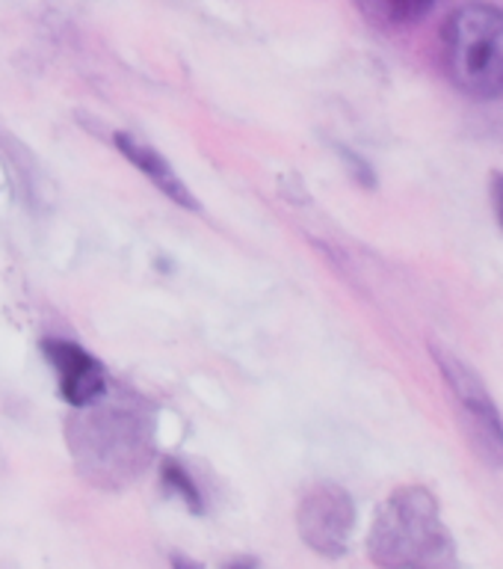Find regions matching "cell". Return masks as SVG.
<instances>
[{"label": "cell", "mask_w": 503, "mask_h": 569, "mask_svg": "<svg viewBox=\"0 0 503 569\" xmlns=\"http://www.w3.org/2000/svg\"><path fill=\"white\" fill-rule=\"evenodd\" d=\"M373 563L391 569H439L456 563V542L442 507L426 487H398L380 505L368 533Z\"/></svg>", "instance_id": "1"}, {"label": "cell", "mask_w": 503, "mask_h": 569, "mask_svg": "<svg viewBox=\"0 0 503 569\" xmlns=\"http://www.w3.org/2000/svg\"><path fill=\"white\" fill-rule=\"evenodd\" d=\"M447 78L471 98L503 96V9L465 3L444 21Z\"/></svg>", "instance_id": "2"}, {"label": "cell", "mask_w": 503, "mask_h": 569, "mask_svg": "<svg viewBox=\"0 0 503 569\" xmlns=\"http://www.w3.org/2000/svg\"><path fill=\"white\" fill-rule=\"evenodd\" d=\"M430 353L456 400L462 433L469 439L471 451L477 453V460L489 469H503V418L483 377L447 347L430 345Z\"/></svg>", "instance_id": "3"}, {"label": "cell", "mask_w": 503, "mask_h": 569, "mask_svg": "<svg viewBox=\"0 0 503 569\" xmlns=\"http://www.w3.org/2000/svg\"><path fill=\"white\" fill-rule=\"evenodd\" d=\"M355 528V505L338 483H314L296 507V531L311 551L338 558L350 546Z\"/></svg>", "instance_id": "4"}, {"label": "cell", "mask_w": 503, "mask_h": 569, "mask_svg": "<svg viewBox=\"0 0 503 569\" xmlns=\"http://www.w3.org/2000/svg\"><path fill=\"white\" fill-rule=\"evenodd\" d=\"M42 353L48 365H53L57 380H60V395L69 407L87 409L95 400L104 398V365L98 362L87 347L66 341V338H48V341H42Z\"/></svg>", "instance_id": "5"}, {"label": "cell", "mask_w": 503, "mask_h": 569, "mask_svg": "<svg viewBox=\"0 0 503 569\" xmlns=\"http://www.w3.org/2000/svg\"><path fill=\"white\" fill-rule=\"evenodd\" d=\"M113 146L122 151V158L128 160L131 167H137V172H142V176L149 178L151 184L158 187L167 199L181 204L184 211H202V204H199V199L193 196V190L184 184V178L178 176L175 169H172V163H169L158 149H151L149 142L137 140L131 133L115 131Z\"/></svg>", "instance_id": "6"}, {"label": "cell", "mask_w": 503, "mask_h": 569, "mask_svg": "<svg viewBox=\"0 0 503 569\" xmlns=\"http://www.w3.org/2000/svg\"><path fill=\"white\" fill-rule=\"evenodd\" d=\"M163 483H167V489L172 492V496H178L181 501H184L193 513H204V498L202 492H199V487H195L193 475L181 466L178 460H167L163 462Z\"/></svg>", "instance_id": "7"}, {"label": "cell", "mask_w": 503, "mask_h": 569, "mask_svg": "<svg viewBox=\"0 0 503 569\" xmlns=\"http://www.w3.org/2000/svg\"><path fill=\"white\" fill-rule=\"evenodd\" d=\"M380 16L391 24H412V21H421V18L433 9L435 0H373Z\"/></svg>", "instance_id": "8"}, {"label": "cell", "mask_w": 503, "mask_h": 569, "mask_svg": "<svg viewBox=\"0 0 503 569\" xmlns=\"http://www.w3.org/2000/svg\"><path fill=\"white\" fill-rule=\"evenodd\" d=\"M489 196H492V204H495L497 222L503 226V172H497V169L489 178Z\"/></svg>", "instance_id": "9"}]
</instances>
